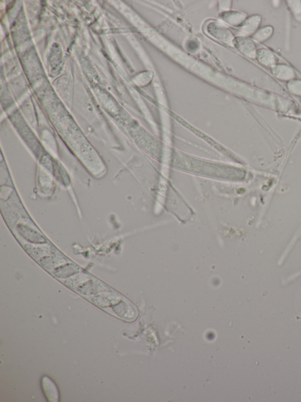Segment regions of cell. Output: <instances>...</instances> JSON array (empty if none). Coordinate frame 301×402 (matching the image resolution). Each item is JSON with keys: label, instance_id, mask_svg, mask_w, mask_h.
I'll list each match as a JSON object with an SVG mask.
<instances>
[{"label": "cell", "instance_id": "cell-6", "mask_svg": "<svg viewBox=\"0 0 301 402\" xmlns=\"http://www.w3.org/2000/svg\"><path fill=\"white\" fill-rule=\"evenodd\" d=\"M274 33L273 28L265 26L260 28L254 34L253 39L258 42H263L271 38Z\"/></svg>", "mask_w": 301, "mask_h": 402}, {"label": "cell", "instance_id": "cell-5", "mask_svg": "<svg viewBox=\"0 0 301 402\" xmlns=\"http://www.w3.org/2000/svg\"><path fill=\"white\" fill-rule=\"evenodd\" d=\"M44 383V390L45 392V394L47 395V398L51 399V401H56L58 399V391L57 389L53 382L46 378L45 380L43 381Z\"/></svg>", "mask_w": 301, "mask_h": 402}, {"label": "cell", "instance_id": "cell-7", "mask_svg": "<svg viewBox=\"0 0 301 402\" xmlns=\"http://www.w3.org/2000/svg\"><path fill=\"white\" fill-rule=\"evenodd\" d=\"M287 4L296 21L301 22V1H288Z\"/></svg>", "mask_w": 301, "mask_h": 402}, {"label": "cell", "instance_id": "cell-4", "mask_svg": "<svg viewBox=\"0 0 301 402\" xmlns=\"http://www.w3.org/2000/svg\"><path fill=\"white\" fill-rule=\"evenodd\" d=\"M261 21H262V17L260 16L255 15L250 17L244 22L242 28L243 33L247 36H251L255 34L259 28Z\"/></svg>", "mask_w": 301, "mask_h": 402}, {"label": "cell", "instance_id": "cell-8", "mask_svg": "<svg viewBox=\"0 0 301 402\" xmlns=\"http://www.w3.org/2000/svg\"><path fill=\"white\" fill-rule=\"evenodd\" d=\"M287 87L291 93L301 96V80H292L288 82Z\"/></svg>", "mask_w": 301, "mask_h": 402}, {"label": "cell", "instance_id": "cell-3", "mask_svg": "<svg viewBox=\"0 0 301 402\" xmlns=\"http://www.w3.org/2000/svg\"><path fill=\"white\" fill-rule=\"evenodd\" d=\"M237 45L241 51L251 58H256L257 48L255 44L251 39L246 38H240L237 39Z\"/></svg>", "mask_w": 301, "mask_h": 402}, {"label": "cell", "instance_id": "cell-2", "mask_svg": "<svg viewBox=\"0 0 301 402\" xmlns=\"http://www.w3.org/2000/svg\"><path fill=\"white\" fill-rule=\"evenodd\" d=\"M256 58L261 64L266 67H272L277 64L276 56L270 50L266 48H260L257 51Z\"/></svg>", "mask_w": 301, "mask_h": 402}, {"label": "cell", "instance_id": "cell-1", "mask_svg": "<svg viewBox=\"0 0 301 402\" xmlns=\"http://www.w3.org/2000/svg\"><path fill=\"white\" fill-rule=\"evenodd\" d=\"M272 73L275 78L283 81H291L295 78V73L287 64H279L271 68Z\"/></svg>", "mask_w": 301, "mask_h": 402}]
</instances>
